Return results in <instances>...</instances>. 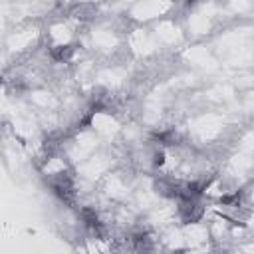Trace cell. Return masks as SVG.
Returning a JSON list of instances; mask_svg holds the SVG:
<instances>
[{
  "instance_id": "cell-1",
  "label": "cell",
  "mask_w": 254,
  "mask_h": 254,
  "mask_svg": "<svg viewBox=\"0 0 254 254\" xmlns=\"http://www.w3.org/2000/svg\"><path fill=\"white\" fill-rule=\"evenodd\" d=\"M73 52H75V48H73L71 44L54 46V48L50 50V58H52L54 62H58V64H65V62H69V60H71Z\"/></svg>"
},
{
  "instance_id": "cell-2",
  "label": "cell",
  "mask_w": 254,
  "mask_h": 254,
  "mask_svg": "<svg viewBox=\"0 0 254 254\" xmlns=\"http://www.w3.org/2000/svg\"><path fill=\"white\" fill-rule=\"evenodd\" d=\"M71 16L77 18V20H89V18L95 16V6L89 4V2H81V4H77V6L71 10Z\"/></svg>"
}]
</instances>
